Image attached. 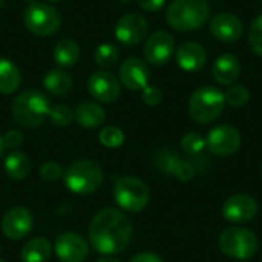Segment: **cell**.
Masks as SVG:
<instances>
[{
    "instance_id": "cell-1",
    "label": "cell",
    "mask_w": 262,
    "mask_h": 262,
    "mask_svg": "<svg viewBox=\"0 0 262 262\" xmlns=\"http://www.w3.org/2000/svg\"><path fill=\"white\" fill-rule=\"evenodd\" d=\"M134 235V227L126 213L118 209H103L91 221L89 241L97 253L112 256L124 252Z\"/></svg>"
},
{
    "instance_id": "cell-2",
    "label": "cell",
    "mask_w": 262,
    "mask_h": 262,
    "mask_svg": "<svg viewBox=\"0 0 262 262\" xmlns=\"http://www.w3.org/2000/svg\"><path fill=\"white\" fill-rule=\"evenodd\" d=\"M210 18L207 0H172L166 11L169 26L180 32L200 29Z\"/></svg>"
},
{
    "instance_id": "cell-3",
    "label": "cell",
    "mask_w": 262,
    "mask_h": 262,
    "mask_svg": "<svg viewBox=\"0 0 262 262\" xmlns=\"http://www.w3.org/2000/svg\"><path fill=\"white\" fill-rule=\"evenodd\" d=\"M51 103L48 97L37 91L29 89L15 97L12 103V117L23 127H38L49 117Z\"/></svg>"
},
{
    "instance_id": "cell-4",
    "label": "cell",
    "mask_w": 262,
    "mask_h": 262,
    "mask_svg": "<svg viewBox=\"0 0 262 262\" xmlns=\"http://www.w3.org/2000/svg\"><path fill=\"white\" fill-rule=\"evenodd\" d=\"M101 166L92 160H78L71 163L63 172V181L69 192L77 195L94 193L103 183Z\"/></svg>"
},
{
    "instance_id": "cell-5",
    "label": "cell",
    "mask_w": 262,
    "mask_h": 262,
    "mask_svg": "<svg viewBox=\"0 0 262 262\" xmlns=\"http://www.w3.org/2000/svg\"><path fill=\"white\" fill-rule=\"evenodd\" d=\"M224 106V92L215 86H203L190 95L189 115L198 124H209L223 114Z\"/></svg>"
},
{
    "instance_id": "cell-6",
    "label": "cell",
    "mask_w": 262,
    "mask_h": 262,
    "mask_svg": "<svg viewBox=\"0 0 262 262\" xmlns=\"http://www.w3.org/2000/svg\"><path fill=\"white\" fill-rule=\"evenodd\" d=\"M218 244L224 255L239 261H247L255 256L259 247L258 236L252 230L244 227L226 229L220 235Z\"/></svg>"
},
{
    "instance_id": "cell-7",
    "label": "cell",
    "mask_w": 262,
    "mask_h": 262,
    "mask_svg": "<svg viewBox=\"0 0 262 262\" xmlns=\"http://www.w3.org/2000/svg\"><path fill=\"white\" fill-rule=\"evenodd\" d=\"M114 198L123 210L137 213L147 207L150 200V192L149 187L140 178L121 177L115 180Z\"/></svg>"
},
{
    "instance_id": "cell-8",
    "label": "cell",
    "mask_w": 262,
    "mask_h": 262,
    "mask_svg": "<svg viewBox=\"0 0 262 262\" xmlns=\"http://www.w3.org/2000/svg\"><path fill=\"white\" fill-rule=\"evenodd\" d=\"M23 23L31 34L37 37H51L60 29L61 17L49 3L35 2L25 9Z\"/></svg>"
},
{
    "instance_id": "cell-9",
    "label": "cell",
    "mask_w": 262,
    "mask_h": 262,
    "mask_svg": "<svg viewBox=\"0 0 262 262\" xmlns=\"http://www.w3.org/2000/svg\"><path fill=\"white\" fill-rule=\"evenodd\" d=\"M149 23L144 15L138 12H129L118 18L115 25V37L124 46L140 45L147 38Z\"/></svg>"
},
{
    "instance_id": "cell-10",
    "label": "cell",
    "mask_w": 262,
    "mask_h": 262,
    "mask_svg": "<svg viewBox=\"0 0 262 262\" xmlns=\"http://www.w3.org/2000/svg\"><path fill=\"white\" fill-rule=\"evenodd\" d=\"M206 147L213 155L230 157L241 147V134L230 124H220L209 132Z\"/></svg>"
},
{
    "instance_id": "cell-11",
    "label": "cell",
    "mask_w": 262,
    "mask_h": 262,
    "mask_svg": "<svg viewBox=\"0 0 262 262\" xmlns=\"http://www.w3.org/2000/svg\"><path fill=\"white\" fill-rule=\"evenodd\" d=\"M175 52V38L166 31H155L146 38L143 54L147 63L154 66L166 64Z\"/></svg>"
},
{
    "instance_id": "cell-12",
    "label": "cell",
    "mask_w": 262,
    "mask_h": 262,
    "mask_svg": "<svg viewBox=\"0 0 262 262\" xmlns=\"http://www.w3.org/2000/svg\"><path fill=\"white\" fill-rule=\"evenodd\" d=\"M88 89L97 101L114 103L121 94V83L112 72L101 69L91 74L88 80Z\"/></svg>"
},
{
    "instance_id": "cell-13",
    "label": "cell",
    "mask_w": 262,
    "mask_h": 262,
    "mask_svg": "<svg viewBox=\"0 0 262 262\" xmlns=\"http://www.w3.org/2000/svg\"><path fill=\"white\" fill-rule=\"evenodd\" d=\"M149 68L141 58L129 57L120 64L118 80L129 91H143L149 84Z\"/></svg>"
},
{
    "instance_id": "cell-14",
    "label": "cell",
    "mask_w": 262,
    "mask_h": 262,
    "mask_svg": "<svg viewBox=\"0 0 262 262\" xmlns=\"http://www.w3.org/2000/svg\"><path fill=\"white\" fill-rule=\"evenodd\" d=\"M259 212V206L255 198L249 195H233L223 204V216L233 223L243 224L252 221Z\"/></svg>"
},
{
    "instance_id": "cell-15",
    "label": "cell",
    "mask_w": 262,
    "mask_h": 262,
    "mask_svg": "<svg viewBox=\"0 0 262 262\" xmlns=\"http://www.w3.org/2000/svg\"><path fill=\"white\" fill-rule=\"evenodd\" d=\"M32 215L25 207L9 209L2 220V232L6 238L18 241L25 238L32 229Z\"/></svg>"
},
{
    "instance_id": "cell-16",
    "label": "cell",
    "mask_w": 262,
    "mask_h": 262,
    "mask_svg": "<svg viewBox=\"0 0 262 262\" xmlns=\"http://www.w3.org/2000/svg\"><path fill=\"white\" fill-rule=\"evenodd\" d=\"M89 246L77 233H64L55 241V255L61 262H83L88 258Z\"/></svg>"
},
{
    "instance_id": "cell-17",
    "label": "cell",
    "mask_w": 262,
    "mask_h": 262,
    "mask_svg": "<svg viewBox=\"0 0 262 262\" xmlns=\"http://www.w3.org/2000/svg\"><path fill=\"white\" fill-rule=\"evenodd\" d=\"M243 21L230 12H220L210 20V32L215 38L224 43H233L243 35Z\"/></svg>"
},
{
    "instance_id": "cell-18",
    "label": "cell",
    "mask_w": 262,
    "mask_h": 262,
    "mask_svg": "<svg viewBox=\"0 0 262 262\" xmlns=\"http://www.w3.org/2000/svg\"><path fill=\"white\" fill-rule=\"evenodd\" d=\"M178 66L186 72H196L200 71L207 61L206 49L196 41H186L183 43L175 54Z\"/></svg>"
},
{
    "instance_id": "cell-19",
    "label": "cell",
    "mask_w": 262,
    "mask_h": 262,
    "mask_svg": "<svg viewBox=\"0 0 262 262\" xmlns=\"http://www.w3.org/2000/svg\"><path fill=\"white\" fill-rule=\"evenodd\" d=\"M213 78L218 84H233L241 74V63L233 54H223L213 63Z\"/></svg>"
},
{
    "instance_id": "cell-20",
    "label": "cell",
    "mask_w": 262,
    "mask_h": 262,
    "mask_svg": "<svg viewBox=\"0 0 262 262\" xmlns=\"http://www.w3.org/2000/svg\"><path fill=\"white\" fill-rule=\"evenodd\" d=\"M74 117L77 120V123L84 127V129H94L98 127L104 118H106V112L104 109L94 101H83L75 107Z\"/></svg>"
},
{
    "instance_id": "cell-21",
    "label": "cell",
    "mask_w": 262,
    "mask_h": 262,
    "mask_svg": "<svg viewBox=\"0 0 262 262\" xmlns=\"http://www.w3.org/2000/svg\"><path fill=\"white\" fill-rule=\"evenodd\" d=\"M51 243L46 238H32L29 239L20 253L23 262H46L51 258Z\"/></svg>"
},
{
    "instance_id": "cell-22",
    "label": "cell",
    "mask_w": 262,
    "mask_h": 262,
    "mask_svg": "<svg viewBox=\"0 0 262 262\" xmlns=\"http://www.w3.org/2000/svg\"><path fill=\"white\" fill-rule=\"evenodd\" d=\"M21 83L18 68L8 58H0V94H14Z\"/></svg>"
},
{
    "instance_id": "cell-23",
    "label": "cell",
    "mask_w": 262,
    "mask_h": 262,
    "mask_svg": "<svg viewBox=\"0 0 262 262\" xmlns=\"http://www.w3.org/2000/svg\"><path fill=\"white\" fill-rule=\"evenodd\" d=\"M54 60L60 68H71L80 60V46L72 38L57 41L54 48Z\"/></svg>"
},
{
    "instance_id": "cell-24",
    "label": "cell",
    "mask_w": 262,
    "mask_h": 262,
    "mask_svg": "<svg viewBox=\"0 0 262 262\" xmlns=\"http://www.w3.org/2000/svg\"><path fill=\"white\" fill-rule=\"evenodd\" d=\"M43 86L51 95L63 97L69 94V91L72 89V77L61 69H54L45 75Z\"/></svg>"
},
{
    "instance_id": "cell-25",
    "label": "cell",
    "mask_w": 262,
    "mask_h": 262,
    "mask_svg": "<svg viewBox=\"0 0 262 262\" xmlns=\"http://www.w3.org/2000/svg\"><path fill=\"white\" fill-rule=\"evenodd\" d=\"M31 163L23 152H11L5 160V172L14 181H21L29 175Z\"/></svg>"
},
{
    "instance_id": "cell-26",
    "label": "cell",
    "mask_w": 262,
    "mask_h": 262,
    "mask_svg": "<svg viewBox=\"0 0 262 262\" xmlns=\"http://www.w3.org/2000/svg\"><path fill=\"white\" fill-rule=\"evenodd\" d=\"M118 58H120V51L112 43H103L94 52L95 63L98 66H101L103 69H107V68H112L114 64H117Z\"/></svg>"
},
{
    "instance_id": "cell-27",
    "label": "cell",
    "mask_w": 262,
    "mask_h": 262,
    "mask_svg": "<svg viewBox=\"0 0 262 262\" xmlns=\"http://www.w3.org/2000/svg\"><path fill=\"white\" fill-rule=\"evenodd\" d=\"M224 98H226V103L230 104L232 107H243L250 100V91L243 84H232L224 92Z\"/></svg>"
},
{
    "instance_id": "cell-28",
    "label": "cell",
    "mask_w": 262,
    "mask_h": 262,
    "mask_svg": "<svg viewBox=\"0 0 262 262\" xmlns=\"http://www.w3.org/2000/svg\"><path fill=\"white\" fill-rule=\"evenodd\" d=\"M180 161H181V158L177 154H173V150H167V149L166 150H160L155 155V160H154L155 166L163 173H169V175H173V172L178 167Z\"/></svg>"
},
{
    "instance_id": "cell-29",
    "label": "cell",
    "mask_w": 262,
    "mask_h": 262,
    "mask_svg": "<svg viewBox=\"0 0 262 262\" xmlns=\"http://www.w3.org/2000/svg\"><path fill=\"white\" fill-rule=\"evenodd\" d=\"M204 147H206V138H203L196 132H189L181 138V149L184 154L190 157L200 155L204 150Z\"/></svg>"
},
{
    "instance_id": "cell-30",
    "label": "cell",
    "mask_w": 262,
    "mask_h": 262,
    "mask_svg": "<svg viewBox=\"0 0 262 262\" xmlns=\"http://www.w3.org/2000/svg\"><path fill=\"white\" fill-rule=\"evenodd\" d=\"M98 138L104 147H111V149L120 147L124 143V134L117 126H107V127L101 129Z\"/></svg>"
},
{
    "instance_id": "cell-31",
    "label": "cell",
    "mask_w": 262,
    "mask_h": 262,
    "mask_svg": "<svg viewBox=\"0 0 262 262\" xmlns=\"http://www.w3.org/2000/svg\"><path fill=\"white\" fill-rule=\"evenodd\" d=\"M249 45L252 48V51L262 57V14L258 15L249 29Z\"/></svg>"
},
{
    "instance_id": "cell-32",
    "label": "cell",
    "mask_w": 262,
    "mask_h": 262,
    "mask_svg": "<svg viewBox=\"0 0 262 262\" xmlns=\"http://www.w3.org/2000/svg\"><path fill=\"white\" fill-rule=\"evenodd\" d=\"M49 118L51 121L55 124V126H60V127H66L72 123L74 120V114L72 111L64 106V104H57V106H52L51 107V112H49Z\"/></svg>"
},
{
    "instance_id": "cell-33",
    "label": "cell",
    "mask_w": 262,
    "mask_h": 262,
    "mask_svg": "<svg viewBox=\"0 0 262 262\" xmlns=\"http://www.w3.org/2000/svg\"><path fill=\"white\" fill-rule=\"evenodd\" d=\"M40 177L45 180V181H58L60 178H63V169L58 163L55 161H46L41 164L40 167Z\"/></svg>"
},
{
    "instance_id": "cell-34",
    "label": "cell",
    "mask_w": 262,
    "mask_h": 262,
    "mask_svg": "<svg viewBox=\"0 0 262 262\" xmlns=\"http://www.w3.org/2000/svg\"><path fill=\"white\" fill-rule=\"evenodd\" d=\"M195 164L192 161H184L181 160L178 167L173 172V177L180 181H190L195 177Z\"/></svg>"
},
{
    "instance_id": "cell-35",
    "label": "cell",
    "mask_w": 262,
    "mask_h": 262,
    "mask_svg": "<svg viewBox=\"0 0 262 262\" xmlns=\"http://www.w3.org/2000/svg\"><path fill=\"white\" fill-rule=\"evenodd\" d=\"M141 98H143V101H144L147 106H157V104L161 103L163 94H161V91H160L157 86H149V84H147V86L143 89Z\"/></svg>"
},
{
    "instance_id": "cell-36",
    "label": "cell",
    "mask_w": 262,
    "mask_h": 262,
    "mask_svg": "<svg viewBox=\"0 0 262 262\" xmlns=\"http://www.w3.org/2000/svg\"><path fill=\"white\" fill-rule=\"evenodd\" d=\"M3 138V146H5V149H15V147H18L21 143H23V134L20 132V130H17V129H12V130H8L6 134H5V137H2Z\"/></svg>"
},
{
    "instance_id": "cell-37",
    "label": "cell",
    "mask_w": 262,
    "mask_h": 262,
    "mask_svg": "<svg viewBox=\"0 0 262 262\" xmlns=\"http://www.w3.org/2000/svg\"><path fill=\"white\" fill-rule=\"evenodd\" d=\"M138 3V6L147 12H158L163 9L166 0H135Z\"/></svg>"
},
{
    "instance_id": "cell-38",
    "label": "cell",
    "mask_w": 262,
    "mask_h": 262,
    "mask_svg": "<svg viewBox=\"0 0 262 262\" xmlns=\"http://www.w3.org/2000/svg\"><path fill=\"white\" fill-rule=\"evenodd\" d=\"M129 262H163V259L158 255H155V253L146 252V253H140V255L134 256Z\"/></svg>"
},
{
    "instance_id": "cell-39",
    "label": "cell",
    "mask_w": 262,
    "mask_h": 262,
    "mask_svg": "<svg viewBox=\"0 0 262 262\" xmlns=\"http://www.w3.org/2000/svg\"><path fill=\"white\" fill-rule=\"evenodd\" d=\"M98 262H120V261H118V259H115V258H112V256H106V258L100 259Z\"/></svg>"
},
{
    "instance_id": "cell-40",
    "label": "cell",
    "mask_w": 262,
    "mask_h": 262,
    "mask_svg": "<svg viewBox=\"0 0 262 262\" xmlns=\"http://www.w3.org/2000/svg\"><path fill=\"white\" fill-rule=\"evenodd\" d=\"M3 150H5V146H3V138L0 137V158H2V155H3Z\"/></svg>"
},
{
    "instance_id": "cell-41",
    "label": "cell",
    "mask_w": 262,
    "mask_h": 262,
    "mask_svg": "<svg viewBox=\"0 0 262 262\" xmlns=\"http://www.w3.org/2000/svg\"><path fill=\"white\" fill-rule=\"evenodd\" d=\"M25 2H29V3H35L37 0H25Z\"/></svg>"
},
{
    "instance_id": "cell-42",
    "label": "cell",
    "mask_w": 262,
    "mask_h": 262,
    "mask_svg": "<svg viewBox=\"0 0 262 262\" xmlns=\"http://www.w3.org/2000/svg\"><path fill=\"white\" fill-rule=\"evenodd\" d=\"M121 2H123V3H129L130 0H121Z\"/></svg>"
},
{
    "instance_id": "cell-43",
    "label": "cell",
    "mask_w": 262,
    "mask_h": 262,
    "mask_svg": "<svg viewBox=\"0 0 262 262\" xmlns=\"http://www.w3.org/2000/svg\"><path fill=\"white\" fill-rule=\"evenodd\" d=\"M49 2H52V3H55V2H61V0H49Z\"/></svg>"
},
{
    "instance_id": "cell-44",
    "label": "cell",
    "mask_w": 262,
    "mask_h": 262,
    "mask_svg": "<svg viewBox=\"0 0 262 262\" xmlns=\"http://www.w3.org/2000/svg\"><path fill=\"white\" fill-rule=\"evenodd\" d=\"M239 262H249V259H247V261H239Z\"/></svg>"
},
{
    "instance_id": "cell-45",
    "label": "cell",
    "mask_w": 262,
    "mask_h": 262,
    "mask_svg": "<svg viewBox=\"0 0 262 262\" xmlns=\"http://www.w3.org/2000/svg\"><path fill=\"white\" fill-rule=\"evenodd\" d=\"M0 262H3V261H2V259H0Z\"/></svg>"
},
{
    "instance_id": "cell-46",
    "label": "cell",
    "mask_w": 262,
    "mask_h": 262,
    "mask_svg": "<svg viewBox=\"0 0 262 262\" xmlns=\"http://www.w3.org/2000/svg\"><path fill=\"white\" fill-rule=\"evenodd\" d=\"M261 172H262V169H261Z\"/></svg>"
}]
</instances>
